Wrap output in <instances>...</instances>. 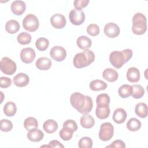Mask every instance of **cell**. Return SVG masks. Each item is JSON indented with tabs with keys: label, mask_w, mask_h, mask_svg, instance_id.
Segmentation results:
<instances>
[{
	"label": "cell",
	"mask_w": 148,
	"mask_h": 148,
	"mask_svg": "<svg viewBox=\"0 0 148 148\" xmlns=\"http://www.w3.org/2000/svg\"><path fill=\"white\" fill-rule=\"evenodd\" d=\"M80 124L84 128H91L94 124L95 120L92 116L88 114H85L80 118Z\"/></svg>",
	"instance_id": "obj_22"
},
{
	"label": "cell",
	"mask_w": 148,
	"mask_h": 148,
	"mask_svg": "<svg viewBox=\"0 0 148 148\" xmlns=\"http://www.w3.org/2000/svg\"><path fill=\"white\" fill-rule=\"evenodd\" d=\"M49 45V41L45 38H39L35 42V46L38 50L43 51L46 50Z\"/></svg>",
	"instance_id": "obj_33"
},
{
	"label": "cell",
	"mask_w": 148,
	"mask_h": 148,
	"mask_svg": "<svg viewBox=\"0 0 148 148\" xmlns=\"http://www.w3.org/2000/svg\"><path fill=\"white\" fill-rule=\"evenodd\" d=\"M99 27L96 24H91L87 28V32L91 36H95L99 33Z\"/></svg>",
	"instance_id": "obj_38"
},
{
	"label": "cell",
	"mask_w": 148,
	"mask_h": 148,
	"mask_svg": "<svg viewBox=\"0 0 148 148\" xmlns=\"http://www.w3.org/2000/svg\"><path fill=\"white\" fill-rule=\"evenodd\" d=\"M89 2V0H75L73 2V5L76 9L81 10L87 6Z\"/></svg>",
	"instance_id": "obj_39"
},
{
	"label": "cell",
	"mask_w": 148,
	"mask_h": 148,
	"mask_svg": "<svg viewBox=\"0 0 148 148\" xmlns=\"http://www.w3.org/2000/svg\"><path fill=\"white\" fill-rule=\"evenodd\" d=\"M97 105H109L110 103V97L108 94L103 93L99 94L96 98Z\"/></svg>",
	"instance_id": "obj_35"
},
{
	"label": "cell",
	"mask_w": 148,
	"mask_h": 148,
	"mask_svg": "<svg viewBox=\"0 0 148 148\" xmlns=\"http://www.w3.org/2000/svg\"><path fill=\"white\" fill-rule=\"evenodd\" d=\"M91 40L86 36H80L76 40V43L77 46L84 50L88 49L91 46Z\"/></svg>",
	"instance_id": "obj_23"
},
{
	"label": "cell",
	"mask_w": 148,
	"mask_h": 148,
	"mask_svg": "<svg viewBox=\"0 0 148 148\" xmlns=\"http://www.w3.org/2000/svg\"><path fill=\"white\" fill-rule=\"evenodd\" d=\"M113 133L114 127L113 125L109 122L103 123L100 126L99 138L103 141H108L113 137Z\"/></svg>",
	"instance_id": "obj_7"
},
{
	"label": "cell",
	"mask_w": 148,
	"mask_h": 148,
	"mask_svg": "<svg viewBox=\"0 0 148 148\" xmlns=\"http://www.w3.org/2000/svg\"><path fill=\"white\" fill-rule=\"evenodd\" d=\"M70 21L73 25H79L85 20V14L83 11L79 9H72L69 14Z\"/></svg>",
	"instance_id": "obj_8"
},
{
	"label": "cell",
	"mask_w": 148,
	"mask_h": 148,
	"mask_svg": "<svg viewBox=\"0 0 148 148\" xmlns=\"http://www.w3.org/2000/svg\"><path fill=\"white\" fill-rule=\"evenodd\" d=\"M5 29L9 34H15L20 29V24L15 20H10L6 23Z\"/></svg>",
	"instance_id": "obj_24"
},
{
	"label": "cell",
	"mask_w": 148,
	"mask_h": 148,
	"mask_svg": "<svg viewBox=\"0 0 148 148\" xmlns=\"http://www.w3.org/2000/svg\"><path fill=\"white\" fill-rule=\"evenodd\" d=\"M39 25L38 17L33 14H27L23 20V28L29 32H34L38 28Z\"/></svg>",
	"instance_id": "obj_5"
},
{
	"label": "cell",
	"mask_w": 148,
	"mask_h": 148,
	"mask_svg": "<svg viewBox=\"0 0 148 148\" xmlns=\"http://www.w3.org/2000/svg\"><path fill=\"white\" fill-rule=\"evenodd\" d=\"M43 132L37 128L28 131L27 133L28 139L32 142H39L43 139Z\"/></svg>",
	"instance_id": "obj_16"
},
{
	"label": "cell",
	"mask_w": 148,
	"mask_h": 148,
	"mask_svg": "<svg viewBox=\"0 0 148 148\" xmlns=\"http://www.w3.org/2000/svg\"><path fill=\"white\" fill-rule=\"evenodd\" d=\"M125 147L124 142L121 140H114L111 145L106 146V147H119L124 148Z\"/></svg>",
	"instance_id": "obj_42"
},
{
	"label": "cell",
	"mask_w": 148,
	"mask_h": 148,
	"mask_svg": "<svg viewBox=\"0 0 148 148\" xmlns=\"http://www.w3.org/2000/svg\"><path fill=\"white\" fill-rule=\"evenodd\" d=\"M51 66V61L47 57H40L36 61V66L40 70H48Z\"/></svg>",
	"instance_id": "obj_20"
},
{
	"label": "cell",
	"mask_w": 148,
	"mask_h": 148,
	"mask_svg": "<svg viewBox=\"0 0 148 148\" xmlns=\"http://www.w3.org/2000/svg\"><path fill=\"white\" fill-rule=\"evenodd\" d=\"M12 84V80L10 78L2 76L0 78V86L1 88H7Z\"/></svg>",
	"instance_id": "obj_41"
},
{
	"label": "cell",
	"mask_w": 148,
	"mask_h": 148,
	"mask_svg": "<svg viewBox=\"0 0 148 148\" xmlns=\"http://www.w3.org/2000/svg\"><path fill=\"white\" fill-rule=\"evenodd\" d=\"M24 126L27 130L29 131L32 129L38 128V123L35 118L32 117H29L25 119V120H24Z\"/></svg>",
	"instance_id": "obj_30"
},
{
	"label": "cell",
	"mask_w": 148,
	"mask_h": 148,
	"mask_svg": "<svg viewBox=\"0 0 148 148\" xmlns=\"http://www.w3.org/2000/svg\"><path fill=\"white\" fill-rule=\"evenodd\" d=\"M110 112L109 105H97L95 114L98 119H105L109 117Z\"/></svg>",
	"instance_id": "obj_18"
},
{
	"label": "cell",
	"mask_w": 148,
	"mask_h": 148,
	"mask_svg": "<svg viewBox=\"0 0 148 148\" xmlns=\"http://www.w3.org/2000/svg\"><path fill=\"white\" fill-rule=\"evenodd\" d=\"M147 29V21L146 16L142 13H135L132 17V30L134 34L140 35Z\"/></svg>",
	"instance_id": "obj_4"
},
{
	"label": "cell",
	"mask_w": 148,
	"mask_h": 148,
	"mask_svg": "<svg viewBox=\"0 0 148 148\" xmlns=\"http://www.w3.org/2000/svg\"><path fill=\"white\" fill-rule=\"evenodd\" d=\"M119 95L120 97L123 98H125L129 97L131 95L132 92V86L129 84H123L120 86L118 90Z\"/></svg>",
	"instance_id": "obj_27"
},
{
	"label": "cell",
	"mask_w": 148,
	"mask_h": 148,
	"mask_svg": "<svg viewBox=\"0 0 148 148\" xmlns=\"http://www.w3.org/2000/svg\"><path fill=\"white\" fill-rule=\"evenodd\" d=\"M132 56L131 49H127L120 51H113L109 56V61L111 64L116 68H120L125 63L127 62Z\"/></svg>",
	"instance_id": "obj_2"
},
{
	"label": "cell",
	"mask_w": 148,
	"mask_h": 148,
	"mask_svg": "<svg viewBox=\"0 0 148 148\" xmlns=\"http://www.w3.org/2000/svg\"><path fill=\"white\" fill-rule=\"evenodd\" d=\"M16 105L13 102H8L3 106V112L7 116L11 117L14 116L16 114Z\"/></svg>",
	"instance_id": "obj_28"
},
{
	"label": "cell",
	"mask_w": 148,
	"mask_h": 148,
	"mask_svg": "<svg viewBox=\"0 0 148 148\" xmlns=\"http://www.w3.org/2000/svg\"><path fill=\"white\" fill-rule=\"evenodd\" d=\"M104 33L109 38H114L120 34L119 27L114 23H109L104 27Z\"/></svg>",
	"instance_id": "obj_11"
},
{
	"label": "cell",
	"mask_w": 148,
	"mask_h": 148,
	"mask_svg": "<svg viewBox=\"0 0 148 148\" xmlns=\"http://www.w3.org/2000/svg\"><path fill=\"white\" fill-rule=\"evenodd\" d=\"M73 132L74 131L68 127H63L59 132V135L63 140L67 141L69 140L72 138Z\"/></svg>",
	"instance_id": "obj_32"
},
{
	"label": "cell",
	"mask_w": 148,
	"mask_h": 148,
	"mask_svg": "<svg viewBox=\"0 0 148 148\" xmlns=\"http://www.w3.org/2000/svg\"><path fill=\"white\" fill-rule=\"evenodd\" d=\"M92 139L87 136L82 138L79 141L78 146L80 148H91L92 146Z\"/></svg>",
	"instance_id": "obj_36"
},
{
	"label": "cell",
	"mask_w": 148,
	"mask_h": 148,
	"mask_svg": "<svg viewBox=\"0 0 148 148\" xmlns=\"http://www.w3.org/2000/svg\"><path fill=\"white\" fill-rule=\"evenodd\" d=\"M43 147H51V148H53V147H62V148H63L64 146L58 140H53L49 142L48 145H43Z\"/></svg>",
	"instance_id": "obj_43"
},
{
	"label": "cell",
	"mask_w": 148,
	"mask_h": 148,
	"mask_svg": "<svg viewBox=\"0 0 148 148\" xmlns=\"http://www.w3.org/2000/svg\"><path fill=\"white\" fill-rule=\"evenodd\" d=\"M36 56L35 51L31 47L24 48L20 52V58L25 64L31 63Z\"/></svg>",
	"instance_id": "obj_10"
},
{
	"label": "cell",
	"mask_w": 148,
	"mask_h": 148,
	"mask_svg": "<svg viewBox=\"0 0 148 148\" xmlns=\"http://www.w3.org/2000/svg\"><path fill=\"white\" fill-rule=\"evenodd\" d=\"M107 87V84L99 79H96L91 81L90 83V88L91 90L94 91H98L101 90H104Z\"/></svg>",
	"instance_id": "obj_25"
},
{
	"label": "cell",
	"mask_w": 148,
	"mask_h": 148,
	"mask_svg": "<svg viewBox=\"0 0 148 148\" xmlns=\"http://www.w3.org/2000/svg\"><path fill=\"white\" fill-rule=\"evenodd\" d=\"M141 122L136 118L130 119L127 123V128L131 131H136L141 127Z\"/></svg>",
	"instance_id": "obj_29"
},
{
	"label": "cell",
	"mask_w": 148,
	"mask_h": 148,
	"mask_svg": "<svg viewBox=\"0 0 148 148\" xmlns=\"http://www.w3.org/2000/svg\"><path fill=\"white\" fill-rule=\"evenodd\" d=\"M1 130L3 132H9L13 128L12 123L8 119H2L0 122Z\"/></svg>",
	"instance_id": "obj_37"
},
{
	"label": "cell",
	"mask_w": 148,
	"mask_h": 148,
	"mask_svg": "<svg viewBox=\"0 0 148 148\" xmlns=\"http://www.w3.org/2000/svg\"><path fill=\"white\" fill-rule=\"evenodd\" d=\"M11 10L16 15H21L25 10V3L22 1L16 0L11 4Z\"/></svg>",
	"instance_id": "obj_13"
},
{
	"label": "cell",
	"mask_w": 148,
	"mask_h": 148,
	"mask_svg": "<svg viewBox=\"0 0 148 148\" xmlns=\"http://www.w3.org/2000/svg\"><path fill=\"white\" fill-rule=\"evenodd\" d=\"M43 128L45 132L48 134H53L55 132L58 128L57 123L52 119H49L44 122Z\"/></svg>",
	"instance_id": "obj_21"
},
{
	"label": "cell",
	"mask_w": 148,
	"mask_h": 148,
	"mask_svg": "<svg viewBox=\"0 0 148 148\" xmlns=\"http://www.w3.org/2000/svg\"><path fill=\"white\" fill-rule=\"evenodd\" d=\"M132 92L131 95L134 98L139 99L143 96L145 94V90L142 86L139 84H134L132 86Z\"/></svg>",
	"instance_id": "obj_31"
},
{
	"label": "cell",
	"mask_w": 148,
	"mask_h": 148,
	"mask_svg": "<svg viewBox=\"0 0 148 148\" xmlns=\"http://www.w3.org/2000/svg\"><path fill=\"white\" fill-rule=\"evenodd\" d=\"M31 36L29 34L23 32L18 35L17 40L18 42L21 45H27L29 44L31 41Z\"/></svg>",
	"instance_id": "obj_34"
},
{
	"label": "cell",
	"mask_w": 148,
	"mask_h": 148,
	"mask_svg": "<svg viewBox=\"0 0 148 148\" xmlns=\"http://www.w3.org/2000/svg\"><path fill=\"white\" fill-rule=\"evenodd\" d=\"M0 68L1 71L6 75H12L16 71V64L9 57H5L2 58L0 62Z\"/></svg>",
	"instance_id": "obj_6"
},
{
	"label": "cell",
	"mask_w": 148,
	"mask_h": 148,
	"mask_svg": "<svg viewBox=\"0 0 148 148\" xmlns=\"http://www.w3.org/2000/svg\"><path fill=\"white\" fill-rule=\"evenodd\" d=\"M63 127H68L73 131H76L77 130V125L76 123L73 120H67L63 123Z\"/></svg>",
	"instance_id": "obj_40"
},
{
	"label": "cell",
	"mask_w": 148,
	"mask_h": 148,
	"mask_svg": "<svg viewBox=\"0 0 148 148\" xmlns=\"http://www.w3.org/2000/svg\"><path fill=\"white\" fill-rule=\"evenodd\" d=\"M29 82L28 76L24 73H19L17 74L13 78L14 84L19 87L26 86Z\"/></svg>",
	"instance_id": "obj_14"
},
{
	"label": "cell",
	"mask_w": 148,
	"mask_h": 148,
	"mask_svg": "<svg viewBox=\"0 0 148 148\" xmlns=\"http://www.w3.org/2000/svg\"><path fill=\"white\" fill-rule=\"evenodd\" d=\"M127 79L131 83L138 82L140 79V72L135 67L130 68L127 72Z\"/></svg>",
	"instance_id": "obj_17"
},
{
	"label": "cell",
	"mask_w": 148,
	"mask_h": 148,
	"mask_svg": "<svg viewBox=\"0 0 148 148\" xmlns=\"http://www.w3.org/2000/svg\"><path fill=\"white\" fill-rule=\"evenodd\" d=\"M135 112L136 115L141 118H145L147 116V106L145 103L140 102L136 104Z\"/></svg>",
	"instance_id": "obj_26"
},
{
	"label": "cell",
	"mask_w": 148,
	"mask_h": 148,
	"mask_svg": "<svg viewBox=\"0 0 148 148\" xmlns=\"http://www.w3.org/2000/svg\"><path fill=\"white\" fill-rule=\"evenodd\" d=\"M95 60V54L90 50H84L83 52L77 53L73 60L74 66L76 68H82L90 65Z\"/></svg>",
	"instance_id": "obj_3"
},
{
	"label": "cell",
	"mask_w": 148,
	"mask_h": 148,
	"mask_svg": "<svg viewBox=\"0 0 148 148\" xmlns=\"http://www.w3.org/2000/svg\"><path fill=\"white\" fill-rule=\"evenodd\" d=\"M50 56L55 61L60 62L63 61L66 58V52L63 47L56 46L51 49Z\"/></svg>",
	"instance_id": "obj_9"
},
{
	"label": "cell",
	"mask_w": 148,
	"mask_h": 148,
	"mask_svg": "<svg viewBox=\"0 0 148 148\" xmlns=\"http://www.w3.org/2000/svg\"><path fill=\"white\" fill-rule=\"evenodd\" d=\"M50 23L53 27L57 29H61L65 26L66 18L64 15L56 13L51 17Z\"/></svg>",
	"instance_id": "obj_12"
},
{
	"label": "cell",
	"mask_w": 148,
	"mask_h": 148,
	"mask_svg": "<svg viewBox=\"0 0 148 148\" xmlns=\"http://www.w3.org/2000/svg\"><path fill=\"white\" fill-rule=\"evenodd\" d=\"M70 102L75 109L83 114L90 113L93 107L91 98L78 92L72 94L70 97Z\"/></svg>",
	"instance_id": "obj_1"
},
{
	"label": "cell",
	"mask_w": 148,
	"mask_h": 148,
	"mask_svg": "<svg viewBox=\"0 0 148 148\" xmlns=\"http://www.w3.org/2000/svg\"><path fill=\"white\" fill-rule=\"evenodd\" d=\"M103 77L109 82H115L119 76L118 72L112 68H106L102 73Z\"/></svg>",
	"instance_id": "obj_19"
},
{
	"label": "cell",
	"mask_w": 148,
	"mask_h": 148,
	"mask_svg": "<svg viewBox=\"0 0 148 148\" xmlns=\"http://www.w3.org/2000/svg\"><path fill=\"white\" fill-rule=\"evenodd\" d=\"M127 117V114L124 109L117 108L114 111L113 114V120L117 124H121L125 121Z\"/></svg>",
	"instance_id": "obj_15"
}]
</instances>
